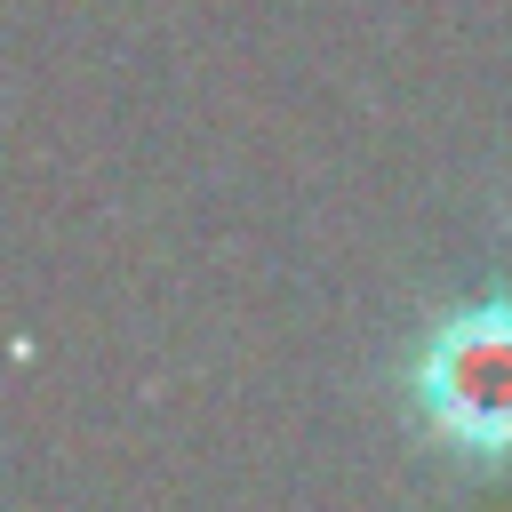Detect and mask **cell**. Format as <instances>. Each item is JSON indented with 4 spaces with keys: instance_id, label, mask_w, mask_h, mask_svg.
<instances>
[{
    "instance_id": "1",
    "label": "cell",
    "mask_w": 512,
    "mask_h": 512,
    "mask_svg": "<svg viewBox=\"0 0 512 512\" xmlns=\"http://www.w3.org/2000/svg\"><path fill=\"white\" fill-rule=\"evenodd\" d=\"M408 408L456 464H512V296L456 304L408 360Z\"/></svg>"
}]
</instances>
